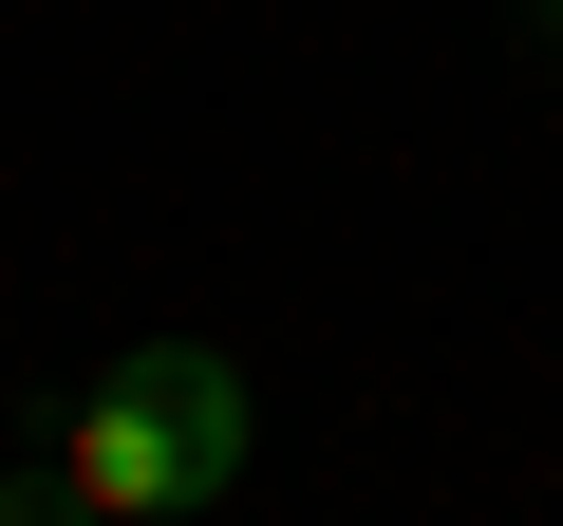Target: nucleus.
I'll use <instances>...</instances> for the list:
<instances>
[{
    "mask_svg": "<svg viewBox=\"0 0 563 526\" xmlns=\"http://www.w3.org/2000/svg\"><path fill=\"white\" fill-rule=\"evenodd\" d=\"M57 470H76L95 526H188V507L244 489V376L207 339H132L57 395Z\"/></svg>",
    "mask_w": 563,
    "mask_h": 526,
    "instance_id": "nucleus-1",
    "label": "nucleus"
},
{
    "mask_svg": "<svg viewBox=\"0 0 563 526\" xmlns=\"http://www.w3.org/2000/svg\"><path fill=\"white\" fill-rule=\"evenodd\" d=\"M0 526H95V507H76V470H0Z\"/></svg>",
    "mask_w": 563,
    "mask_h": 526,
    "instance_id": "nucleus-2",
    "label": "nucleus"
},
{
    "mask_svg": "<svg viewBox=\"0 0 563 526\" xmlns=\"http://www.w3.org/2000/svg\"><path fill=\"white\" fill-rule=\"evenodd\" d=\"M526 20H544V39H563V0H526Z\"/></svg>",
    "mask_w": 563,
    "mask_h": 526,
    "instance_id": "nucleus-3",
    "label": "nucleus"
}]
</instances>
